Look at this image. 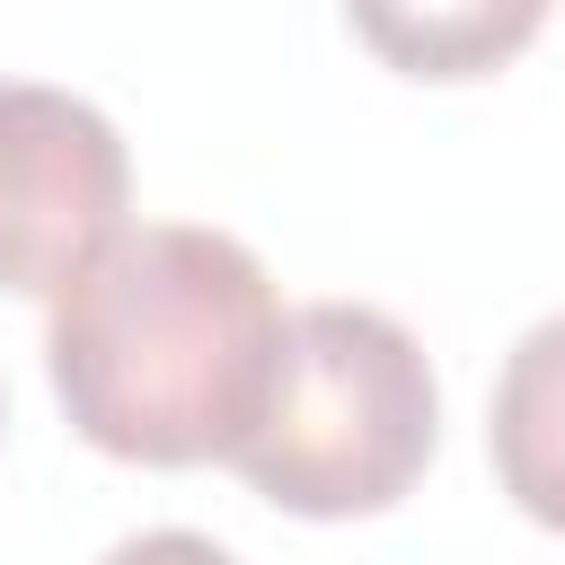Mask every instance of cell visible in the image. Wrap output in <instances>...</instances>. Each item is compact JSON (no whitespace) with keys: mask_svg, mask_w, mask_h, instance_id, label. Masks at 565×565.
I'll use <instances>...</instances> for the list:
<instances>
[{"mask_svg":"<svg viewBox=\"0 0 565 565\" xmlns=\"http://www.w3.org/2000/svg\"><path fill=\"white\" fill-rule=\"evenodd\" d=\"M282 291L230 230L141 221L115 230L44 318V371L79 441L132 468L230 459L282 362Z\"/></svg>","mask_w":565,"mask_h":565,"instance_id":"1","label":"cell"},{"mask_svg":"<svg viewBox=\"0 0 565 565\" xmlns=\"http://www.w3.org/2000/svg\"><path fill=\"white\" fill-rule=\"evenodd\" d=\"M441 441V380L424 344L371 300H309L282 327V362L256 433L230 468L300 521L388 512Z\"/></svg>","mask_w":565,"mask_h":565,"instance_id":"2","label":"cell"},{"mask_svg":"<svg viewBox=\"0 0 565 565\" xmlns=\"http://www.w3.org/2000/svg\"><path fill=\"white\" fill-rule=\"evenodd\" d=\"M132 203L124 132L44 79H0V291L53 300Z\"/></svg>","mask_w":565,"mask_h":565,"instance_id":"3","label":"cell"},{"mask_svg":"<svg viewBox=\"0 0 565 565\" xmlns=\"http://www.w3.org/2000/svg\"><path fill=\"white\" fill-rule=\"evenodd\" d=\"M486 459L539 530H565V309L503 353L486 406Z\"/></svg>","mask_w":565,"mask_h":565,"instance_id":"4","label":"cell"},{"mask_svg":"<svg viewBox=\"0 0 565 565\" xmlns=\"http://www.w3.org/2000/svg\"><path fill=\"white\" fill-rule=\"evenodd\" d=\"M344 26L406 79H486L547 26V0H344Z\"/></svg>","mask_w":565,"mask_h":565,"instance_id":"5","label":"cell"},{"mask_svg":"<svg viewBox=\"0 0 565 565\" xmlns=\"http://www.w3.org/2000/svg\"><path fill=\"white\" fill-rule=\"evenodd\" d=\"M106 565H238V556L203 530H132V539L106 547Z\"/></svg>","mask_w":565,"mask_h":565,"instance_id":"6","label":"cell"}]
</instances>
